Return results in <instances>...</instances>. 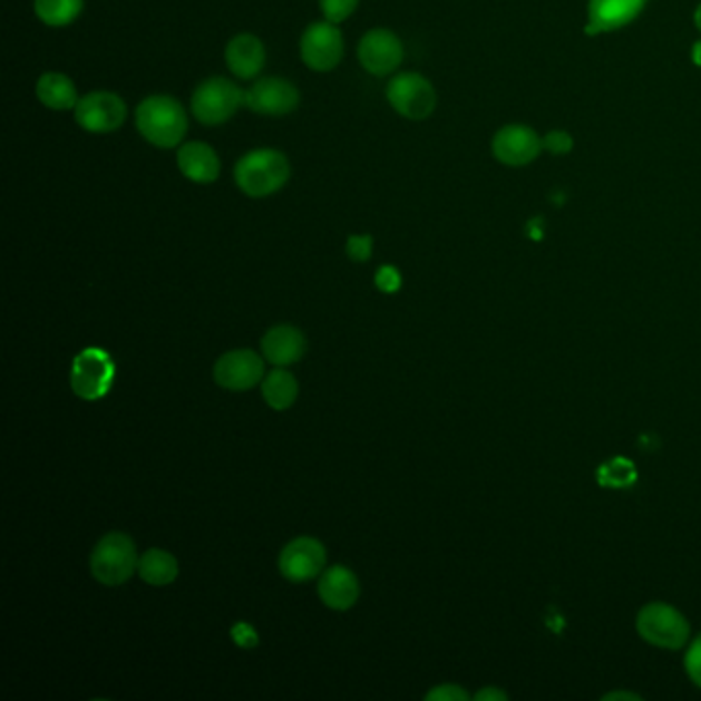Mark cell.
Returning <instances> with one entry per match:
<instances>
[{"label":"cell","instance_id":"cell-1","mask_svg":"<svg viewBox=\"0 0 701 701\" xmlns=\"http://www.w3.org/2000/svg\"><path fill=\"white\" fill-rule=\"evenodd\" d=\"M233 177L247 198H267L289 184L291 160L279 148H253L235 163Z\"/></svg>","mask_w":701,"mask_h":701},{"label":"cell","instance_id":"cell-2","mask_svg":"<svg viewBox=\"0 0 701 701\" xmlns=\"http://www.w3.org/2000/svg\"><path fill=\"white\" fill-rule=\"evenodd\" d=\"M136 130L148 145L177 148L187 134V114L172 95H148L134 111Z\"/></svg>","mask_w":701,"mask_h":701},{"label":"cell","instance_id":"cell-3","mask_svg":"<svg viewBox=\"0 0 701 701\" xmlns=\"http://www.w3.org/2000/svg\"><path fill=\"white\" fill-rule=\"evenodd\" d=\"M189 107L199 124L221 126L245 107V89L226 77H211L194 89Z\"/></svg>","mask_w":701,"mask_h":701},{"label":"cell","instance_id":"cell-4","mask_svg":"<svg viewBox=\"0 0 701 701\" xmlns=\"http://www.w3.org/2000/svg\"><path fill=\"white\" fill-rule=\"evenodd\" d=\"M138 554L133 539L124 533H109L95 545L91 554V572L95 581L106 586H119L138 572Z\"/></svg>","mask_w":701,"mask_h":701},{"label":"cell","instance_id":"cell-5","mask_svg":"<svg viewBox=\"0 0 701 701\" xmlns=\"http://www.w3.org/2000/svg\"><path fill=\"white\" fill-rule=\"evenodd\" d=\"M389 106L398 111L401 118L422 121L430 118L437 109V91L432 82L418 72H398L389 80L387 89Z\"/></svg>","mask_w":701,"mask_h":701},{"label":"cell","instance_id":"cell-6","mask_svg":"<svg viewBox=\"0 0 701 701\" xmlns=\"http://www.w3.org/2000/svg\"><path fill=\"white\" fill-rule=\"evenodd\" d=\"M637 634L652 646L679 650L688 644L689 623L685 615L666 603H650L637 613Z\"/></svg>","mask_w":701,"mask_h":701},{"label":"cell","instance_id":"cell-7","mask_svg":"<svg viewBox=\"0 0 701 701\" xmlns=\"http://www.w3.org/2000/svg\"><path fill=\"white\" fill-rule=\"evenodd\" d=\"M344 36L331 21H315L301 36L304 67L315 72H331L344 58Z\"/></svg>","mask_w":701,"mask_h":701},{"label":"cell","instance_id":"cell-8","mask_svg":"<svg viewBox=\"0 0 701 701\" xmlns=\"http://www.w3.org/2000/svg\"><path fill=\"white\" fill-rule=\"evenodd\" d=\"M72 111L75 121L89 134L116 133L128 118L126 101L111 91H91L82 95Z\"/></svg>","mask_w":701,"mask_h":701},{"label":"cell","instance_id":"cell-9","mask_svg":"<svg viewBox=\"0 0 701 701\" xmlns=\"http://www.w3.org/2000/svg\"><path fill=\"white\" fill-rule=\"evenodd\" d=\"M301 104V94L292 80L264 77L245 89V107L264 118H284Z\"/></svg>","mask_w":701,"mask_h":701},{"label":"cell","instance_id":"cell-10","mask_svg":"<svg viewBox=\"0 0 701 701\" xmlns=\"http://www.w3.org/2000/svg\"><path fill=\"white\" fill-rule=\"evenodd\" d=\"M358 62L372 77H389L403 62V43L398 33L374 27L358 41Z\"/></svg>","mask_w":701,"mask_h":701},{"label":"cell","instance_id":"cell-11","mask_svg":"<svg viewBox=\"0 0 701 701\" xmlns=\"http://www.w3.org/2000/svg\"><path fill=\"white\" fill-rule=\"evenodd\" d=\"M114 374L116 369L111 358L107 357L104 350L89 348L75 358L70 383L79 398L94 401L106 396L114 381Z\"/></svg>","mask_w":701,"mask_h":701},{"label":"cell","instance_id":"cell-12","mask_svg":"<svg viewBox=\"0 0 701 701\" xmlns=\"http://www.w3.org/2000/svg\"><path fill=\"white\" fill-rule=\"evenodd\" d=\"M325 547L313 537H299L289 543L280 554V574L291 583L313 581L325 568Z\"/></svg>","mask_w":701,"mask_h":701},{"label":"cell","instance_id":"cell-13","mask_svg":"<svg viewBox=\"0 0 701 701\" xmlns=\"http://www.w3.org/2000/svg\"><path fill=\"white\" fill-rule=\"evenodd\" d=\"M264 360L253 350L226 352L214 364V381L228 391H247L264 379Z\"/></svg>","mask_w":701,"mask_h":701},{"label":"cell","instance_id":"cell-14","mask_svg":"<svg viewBox=\"0 0 701 701\" xmlns=\"http://www.w3.org/2000/svg\"><path fill=\"white\" fill-rule=\"evenodd\" d=\"M543 140L535 130L527 126H506L494 136L491 150L494 157L508 167H523L537 159L542 153Z\"/></svg>","mask_w":701,"mask_h":701},{"label":"cell","instance_id":"cell-15","mask_svg":"<svg viewBox=\"0 0 701 701\" xmlns=\"http://www.w3.org/2000/svg\"><path fill=\"white\" fill-rule=\"evenodd\" d=\"M175 160H177L179 173L199 186L214 184L221 177V169H223L221 157L214 150V146L202 140H192V143L177 146Z\"/></svg>","mask_w":701,"mask_h":701},{"label":"cell","instance_id":"cell-16","mask_svg":"<svg viewBox=\"0 0 701 701\" xmlns=\"http://www.w3.org/2000/svg\"><path fill=\"white\" fill-rule=\"evenodd\" d=\"M226 68L241 80L260 77L265 67V46L253 33H237L225 48Z\"/></svg>","mask_w":701,"mask_h":701},{"label":"cell","instance_id":"cell-17","mask_svg":"<svg viewBox=\"0 0 701 701\" xmlns=\"http://www.w3.org/2000/svg\"><path fill=\"white\" fill-rule=\"evenodd\" d=\"M649 0H591L588 2V33L615 31L632 23Z\"/></svg>","mask_w":701,"mask_h":701},{"label":"cell","instance_id":"cell-18","mask_svg":"<svg viewBox=\"0 0 701 701\" xmlns=\"http://www.w3.org/2000/svg\"><path fill=\"white\" fill-rule=\"evenodd\" d=\"M318 588L321 601L335 611H348L354 607L360 596L357 574L344 566L325 569L319 578Z\"/></svg>","mask_w":701,"mask_h":701},{"label":"cell","instance_id":"cell-19","mask_svg":"<svg viewBox=\"0 0 701 701\" xmlns=\"http://www.w3.org/2000/svg\"><path fill=\"white\" fill-rule=\"evenodd\" d=\"M262 352L265 360L276 367H289L299 362L306 352V340L303 331L292 325H279L272 328L262 340Z\"/></svg>","mask_w":701,"mask_h":701},{"label":"cell","instance_id":"cell-20","mask_svg":"<svg viewBox=\"0 0 701 701\" xmlns=\"http://www.w3.org/2000/svg\"><path fill=\"white\" fill-rule=\"evenodd\" d=\"M36 95L40 104L52 111H68L75 109L79 104V91L75 80L67 77L65 72H43L36 82Z\"/></svg>","mask_w":701,"mask_h":701},{"label":"cell","instance_id":"cell-21","mask_svg":"<svg viewBox=\"0 0 701 701\" xmlns=\"http://www.w3.org/2000/svg\"><path fill=\"white\" fill-rule=\"evenodd\" d=\"M262 396L272 410H289L299 398V381L294 379L292 372L282 369L267 372L262 383Z\"/></svg>","mask_w":701,"mask_h":701},{"label":"cell","instance_id":"cell-22","mask_svg":"<svg viewBox=\"0 0 701 701\" xmlns=\"http://www.w3.org/2000/svg\"><path fill=\"white\" fill-rule=\"evenodd\" d=\"M138 574L145 583L153 584V586H167L177 578L179 566H177V559L169 552L148 549L145 556L138 559Z\"/></svg>","mask_w":701,"mask_h":701},{"label":"cell","instance_id":"cell-23","mask_svg":"<svg viewBox=\"0 0 701 701\" xmlns=\"http://www.w3.org/2000/svg\"><path fill=\"white\" fill-rule=\"evenodd\" d=\"M85 0H33V11L43 26L67 27L79 19Z\"/></svg>","mask_w":701,"mask_h":701},{"label":"cell","instance_id":"cell-24","mask_svg":"<svg viewBox=\"0 0 701 701\" xmlns=\"http://www.w3.org/2000/svg\"><path fill=\"white\" fill-rule=\"evenodd\" d=\"M360 0H319V9L323 13L325 21H331L335 26L344 23L358 9Z\"/></svg>","mask_w":701,"mask_h":701},{"label":"cell","instance_id":"cell-25","mask_svg":"<svg viewBox=\"0 0 701 701\" xmlns=\"http://www.w3.org/2000/svg\"><path fill=\"white\" fill-rule=\"evenodd\" d=\"M345 253L357 264L369 262L372 255L371 235H350L348 241H345Z\"/></svg>","mask_w":701,"mask_h":701},{"label":"cell","instance_id":"cell-26","mask_svg":"<svg viewBox=\"0 0 701 701\" xmlns=\"http://www.w3.org/2000/svg\"><path fill=\"white\" fill-rule=\"evenodd\" d=\"M374 284L379 291L387 292V294H393L401 289V274H399L396 265H383L377 270L374 274Z\"/></svg>","mask_w":701,"mask_h":701},{"label":"cell","instance_id":"cell-27","mask_svg":"<svg viewBox=\"0 0 701 701\" xmlns=\"http://www.w3.org/2000/svg\"><path fill=\"white\" fill-rule=\"evenodd\" d=\"M685 669H688L689 679L698 688H701V634L689 646L688 654H685Z\"/></svg>","mask_w":701,"mask_h":701},{"label":"cell","instance_id":"cell-28","mask_svg":"<svg viewBox=\"0 0 701 701\" xmlns=\"http://www.w3.org/2000/svg\"><path fill=\"white\" fill-rule=\"evenodd\" d=\"M426 700L428 701H467L469 700V693H467L465 689L459 688V685H452V683H447V685H438V688L432 689V691H428V693H426Z\"/></svg>","mask_w":701,"mask_h":701},{"label":"cell","instance_id":"cell-29","mask_svg":"<svg viewBox=\"0 0 701 701\" xmlns=\"http://www.w3.org/2000/svg\"><path fill=\"white\" fill-rule=\"evenodd\" d=\"M231 637H233V642L241 646V649H253V646H257L260 644V637H257V632L253 630L250 623L238 622L233 625V630H231Z\"/></svg>","mask_w":701,"mask_h":701},{"label":"cell","instance_id":"cell-30","mask_svg":"<svg viewBox=\"0 0 701 701\" xmlns=\"http://www.w3.org/2000/svg\"><path fill=\"white\" fill-rule=\"evenodd\" d=\"M543 146H547L549 150H554L557 155H562V153H569V148H572V140H569L568 134L564 133H552L545 140H543Z\"/></svg>","mask_w":701,"mask_h":701},{"label":"cell","instance_id":"cell-31","mask_svg":"<svg viewBox=\"0 0 701 701\" xmlns=\"http://www.w3.org/2000/svg\"><path fill=\"white\" fill-rule=\"evenodd\" d=\"M506 698H508V695L504 693L503 689L498 688H486L476 693L477 701H504Z\"/></svg>","mask_w":701,"mask_h":701},{"label":"cell","instance_id":"cell-32","mask_svg":"<svg viewBox=\"0 0 701 701\" xmlns=\"http://www.w3.org/2000/svg\"><path fill=\"white\" fill-rule=\"evenodd\" d=\"M603 700L605 701H611V700L637 701V700H642V698H640V695H635V693H630V691H613V693H607V695H605Z\"/></svg>","mask_w":701,"mask_h":701},{"label":"cell","instance_id":"cell-33","mask_svg":"<svg viewBox=\"0 0 701 701\" xmlns=\"http://www.w3.org/2000/svg\"><path fill=\"white\" fill-rule=\"evenodd\" d=\"M698 27H700L701 29V7H700V11H698Z\"/></svg>","mask_w":701,"mask_h":701}]
</instances>
